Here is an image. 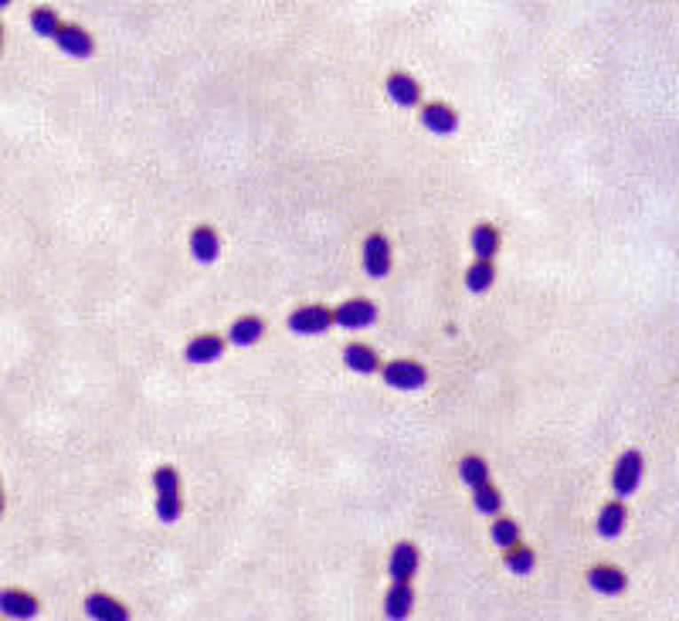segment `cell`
<instances>
[{
    "instance_id": "18",
    "label": "cell",
    "mask_w": 679,
    "mask_h": 621,
    "mask_svg": "<svg viewBox=\"0 0 679 621\" xmlns=\"http://www.w3.org/2000/svg\"><path fill=\"white\" fill-rule=\"evenodd\" d=\"M343 364L353 373H377L381 370V353L367 343H347L343 347Z\"/></svg>"
},
{
    "instance_id": "13",
    "label": "cell",
    "mask_w": 679,
    "mask_h": 621,
    "mask_svg": "<svg viewBox=\"0 0 679 621\" xmlns=\"http://www.w3.org/2000/svg\"><path fill=\"white\" fill-rule=\"evenodd\" d=\"M82 608H85V615L92 621H130V608L119 598H113V594H102V591L89 594L82 601Z\"/></svg>"
},
{
    "instance_id": "15",
    "label": "cell",
    "mask_w": 679,
    "mask_h": 621,
    "mask_svg": "<svg viewBox=\"0 0 679 621\" xmlns=\"http://www.w3.org/2000/svg\"><path fill=\"white\" fill-rule=\"evenodd\" d=\"M388 96H391L394 106H401V109H415V106L422 102V85L407 75V72H391L388 75Z\"/></svg>"
},
{
    "instance_id": "7",
    "label": "cell",
    "mask_w": 679,
    "mask_h": 621,
    "mask_svg": "<svg viewBox=\"0 0 679 621\" xmlns=\"http://www.w3.org/2000/svg\"><path fill=\"white\" fill-rule=\"evenodd\" d=\"M55 44L65 55H72V59H92L96 55V41L78 24H61L59 31H55Z\"/></svg>"
},
{
    "instance_id": "24",
    "label": "cell",
    "mask_w": 679,
    "mask_h": 621,
    "mask_svg": "<svg viewBox=\"0 0 679 621\" xmlns=\"http://www.w3.org/2000/svg\"><path fill=\"white\" fill-rule=\"evenodd\" d=\"M506 567H509L517 578H526V574H533V567H537V554L524 544L509 546V550H506Z\"/></svg>"
},
{
    "instance_id": "22",
    "label": "cell",
    "mask_w": 679,
    "mask_h": 621,
    "mask_svg": "<svg viewBox=\"0 0 679 621\" xmlns=\"http://www.w3.org/2000/svg\"><path fill=\"white\" fill-rule=\"evenodd\" d=\"M459 479L466 485H483L489 483V462H486L483 455H466L462 462H459Z\"/></svg>"
},
{
    "instance_id": "2",
    "label": "cell",
    "mask_w": 679,
    "mask_h": 621,
    "mask_svg": "<svg viewBox=\"0 0 679 621\" xmlns=\"http://www.w3.org/2000/svg\"><path fill=\"white\" fill-rule=\"evenodd\" d=\"M642 476H645V459H642V452L636 448H625L619 455V462H615V472H612V485H615V496H632L636 489H639Z\"/></svg>"
},
{
    "instance_id": "20",
    "label": "cell",
    "mask_w": 679,
    "mask_h": 621,
    "mask_svg": "<svg viewBox=\"0 0 679 621\" xmlns=\"http://www.w3.org/2000/svg\"><path fill=\"white\" fill-rule=\"evenodd\" d=\"M472 252H476V262H493L496 252H500V232H496V224H476L472 228Z\"/></svg>"
},
{
    "instance_id": "21",
    "label": "cell",
    "mask_w": 679,
    "mask_h": 621,
    "mask_svg": "<svg viewBox=\"0 0 679 621\" xmlns=\"http://www.w3.org/2000/svg\"><path fill=\"white\" fill-rule=\"evenodd\" d=\"M472 503H476V509H479L483 516H496V513L503 509V496H500V489L493 483H483L472 489Z\"/></svg>"
},
{
    "instance_id": "10",
    "label": "cell",
    "mask_w": 679,
    "mask_h": 621,
    "mask_svg": "<svg viewBox=\"0 0 679 621\" xmlns=\"http://www.w3.org/2000/svg\"><path fill=\"white\" fill-rule=\"evenodd\" d=\"M364 269L370 279H384L391 272V241L381 232L367 234L364 241Z\"/></svg>"
},
{
    "instance_id": "8",
    "label": "cell",
    "mask_w": 679,
    "mask_h": 621,
    "mask_svg": "<svg viewBox=\"0 0 679 621\" xmlns=\"http://www.w3.org/2000/svg\"><path fill=\"white\" fill-rule=\"evenodd\" d=\"M418 563H422V554H418V546L401 540V544L391 550V584H411V578L418 574Z\"/></svg>"
},
{
    "instance_id": "12",
    "label": "cell",
    "mask_w": 679,
    "mask_h": 621,
    "mask_svg": "<svg viewBox=\"0 0 679 621\" xmlns=\"http://www.w3.org/2000/svg\"><path fill=\"white\" fill-rule=\"evenodd\" d=\"M588 587H591L595 594H608V598H615V594H621V591L628 587V578H625V570H621V567L598 563V567H591V570H588Z\"/></svg>"
},
{
    "instance_id": "6",
    "label": "cell",
    "mask_w": 679,
    "mask_h": 621,
    "mask_svg": "<svg viewBox=\"0 0 679 621\" xmlns=\"http://www.w3.org/2000/svg\"><path fill=\"white\" fill-rule=\"evenodd\" d=\"M41 611L38 598L31 591H20V587H4L0 591V615L11 621H31Z\"/></svg>"
},
{
    "instance_id": "26",
    "label": "cell",
    "mask_w": 679,
    "mask_h": 621,
    "mask_svg": "<svg viewBox=\"0 0 679 621\" xmlns=\"http://www.w3.org/2000/svg\"><path fill=\"white\" fill-rule=\"evenodd\" d=\"M31 28H35V35H41V38H55V31L61 28V18L55 14V7H38V11L31 14Z\"/></svg>"
},
{
    "instance_id": "28",
    "label": "cell",
    "mask_w": 679,
    "mask_h": 621,
    "mask_svg": "<svg viewBox=\"0 0 679 621\" xmlns=\"http://www.w3.org/2000/svg\"><path fill=\"white\" fill-rule=\"evenodd\" d=\"M0 51H4V28H0Z\"/></svg>"
},
{
    "instance_id": "23",
    "label": "cell",
    "mask_w": 679,
    "mask_h": 621,
    "mask_svg": "<svg viewBox=\"0 0 679 621\" xmlns=\"http://www.w3.org/2000/svg\"><path fill=\"white\" fill-rule=\"evenodd\" d=\"M489 537H493V544L509 550V546L520 544V523L517 520H509V516H496L493 520V530H489Z\"/></svg>"
},
{
    "instance_id": "4",
    "label": "cell",
    "mask_w": 679,
    "mask_h": 621,
    "mask_svg": "<svg viewBox=\"0 0 679 621\" xmlns=\"http://www.w3.org/2000/svg\"><path fill=\"white\" fill-rule=\"evenodd\" d=\"M333 326V310L330 306H320V303H310V306H299V310L289 312V330L296 336H320Z\"/></svg>"
},
{
    "instance_id": "25",
    "label": "cell",
    "mask_w": 679,
    "mask_h": 621,
    "mask_svg": "<svg viewBox=\"0 0 679 621\" xmlns=\"http://www.w3.org/2000/svg\"><path fill=\"white\" fill-rule=\"evenodd\" d=\"M493 282H496V269H493V262H472V265L466 269V289L469 292L493 289Z\"/></svg>"
},
{
    "instance_id": "11",
    "label": "cell",
    "mask_w": 679,
    "mask_h": 621,
    "mask_svg": "<svg viewBox=\"0 0 679 621\" xmlns=\"http://www.w3.org/2000/svg\"><path fill=\"white\" fill-rule=\"evenodd\" d=\"M221 353H225V336H217V333H201V336H194V340L184 347V360L194 364V367H204V364L221 360Z\"/></svg>"
},
{
    "instance_id": "17",
    "label": "cell",
    "mask_w": 679,
    "mask_h": 621,
    "mask_svg": "<svg viewBox=\"0 0 679 621\" xmlns=\"http://www.w3.org/2000/svg\"><path fill=\"white\" fill-rule=\"evenodd\" d=\"M191 255H194L201 265H211L217 262V255H221V238L214 232L211 224H197L194 232H191Z\"/></svg>"
},
{
    "instance_id": "3",
    "label": "cell",
    "mask_w": 679,
    "mask_h": 621,
    "mask_svg": "<svg viewBox=\"0 0 679 621\" xmlns=\"http://www.w3.org/2000/svg\"><path fill=\"white\" fill-rule=\"evenodd\" d=\"M381 377L394 390H422L428 384V367L418 360H391L381 367Z\"/></svg>"
},
{
    "instance_id": "27",
    "label": "cell",
    "mask_w": 679,
    "mask_h": 621,
    "mask_svg": "<svg viewBox=\"0 0 679 621\" xmlns=\"http://www.w3.org/2000/svg\"><path fill=\"white\" fill-rule=\"evenodd\" d=\"M0 516H4V485H0Z\"/></svg>"
},
{
    "instance_id": "14",
    "label": "cell",
    "mask_w": 679,
    "mask_h": 621,
    "mask_svg": "<svg viewBox=\"0 0 679 621\" xmlns=\"http://www.w3.org/2000/svg\"><path fill=\"white\" fill-rule=\"evenodd\" d=\"M381 611L388 621H407L411 611H415V591L411 584H391L384 601H381Z\"/></svg>"
},
{
    "instance_id": "9",
    "label": "cell",
    "mask_w": 679,
    "mask_h": 621,
    "mask_svg": "<svg viewBox=\"0 0 679 621\" xmlns=\"http://www.w3.org/2000/svg\"><path fill=\"white\" fill-rule=\"evenodd\" d=\"M422 126H425L428 133H435V137H452L455 130H459V113L446 106V102H428L422 106Z\"/></svg>"
},
{
    "instance_id": "5",
    "label": "cell",
    "mask_w": 679,
    "mask_h": 621,
    "mask_svg": "<svg viewBox=\"0 0 679 621\" xmlns=\"http://www.w3.org/2000/svg\"><path fill=\"white\" fill-rule=\"evenodd\" d=\"M333 323L343 326V330H364L377 323V306L370 299H347L333 310Z\"/></svg>"
},
{
    "instance_id": "19",
    "label": "cell",
    "mask_w": 679,
    "mask_h": 621,
    "mask_svg": "<svg viewBox=\"0 0 679 621\" xmlns=\"http://www.w3.org/2000/svg\"><path fill=\"white\" fill-rule=\"evenodd\" d=\"M625 520H628V509H625V503H621V499H612V503H604V509L598 513V523H595V530H598V537L612 540V537H619L621 530H625Z\"/></svg>"
},
{
    "instance_id": "1",
    "label": "cell",
    "mask_w": 679,
    "mask_h": 621,
    "mask_svg": "<svg viewBox=\"0 0 679 621\" xmlns=\"http://www.w3.org/2000/svg\"><path fill=\"white\" fill-rule=\"evenodd\" d=\"M156 485V516L163 523H177L184 516V496H180V476L174 466H160L154 472Z\"/></svg>"
},
{
    "instance_id": "16",
    "label": "cell",
    "mask_w": 679,
    "mask_h": 621,
    "mask_svg": "<svg viewBox=\"0 0 679 621\" xmlns=\"http://www.w3.org/2000/svg\"><path fill=\"white\" fill-rule=\"evenodd\" d=\"M262 336H265V319H262V316H252V312H245V316H238V319L232 323V330H228V340H225V343H234V347H255Z\"/></svg>"
}]
</instances>
